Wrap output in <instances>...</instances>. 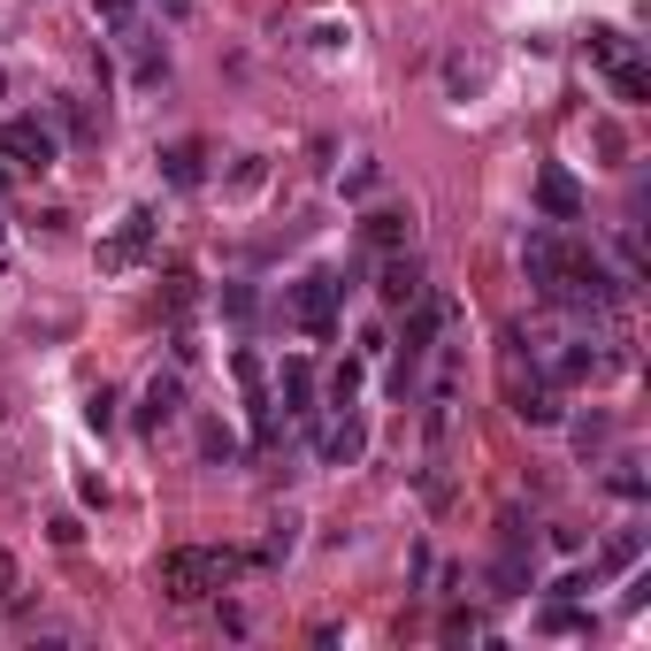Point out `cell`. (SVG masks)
Masks as SVG:
<instances>
[{
    "instance_id": "obj_23",
    "label": "cell",
    "mask_w": 651,
    "mask_h": 651,
    "mask_svg": "<svg viewBox=\"0 0 651 651\" xmlns=\"http://www.w3.org/2000/svg\"><path fill=\"white\" fill-rule=\"evenodd\" d=\"M606 484L621 490V498H644V476H637V460H614V476Z\"/></svg>"
},
{
    "instance_id": "obj_1",
    "label": "cell",
    "mask_w": 651,
    "mask_h": 651,
    "mask_svg": "<svg viewBox=\"0 0 651 651\" xmlns=\"http://www.w3.org/2000/svg\"><path fill=\"white\" fill-rule=\"evenodd\" d=\"M238 567H246V552H230V544H176V552L162 560V590L176 598V606H192V598L223 590Z\"/></svg>"
},
{
    "instance_id": "obj_10",
    "label": "cell",
    "mask_w": 651,
    "mask_h": 651,
    "mask_svg": "<svg viewBox=\"0 0 651 651\" xmlns=\"http://www.w3.org/2000/svg\"><path fill=\"white\" fill-rule=\"evenodd\" d=\"M154 162H162V176L176 184V192H192V184L207 176V147H199V139H176V147H162V154H154Z\"/></svg>"
},
{
    "instance_id": "obj_24",
    "label": "cell",
    "mask_w": 651,
    "mask_h": 651,
    "mask_svg": "<svg viewBox=\"0 0 651 651\" xmlns=\"http://www.w3.org/2000/svg\"><path fill=\"white\" fill-rule=\"evenodd\" d=\"M93 8H100L108 23H139V8H147V0H93Z\"/></svg>"
},
{
    "instance_id": "obj_8",
    "label": "cell",
    "mask_w": 651,
    "mask_h": 651,
    "mask_svg": "<svg viewBox=\"0 0 651 651\" xmlns=\"http://www.w3.org/2000/svg\"><path fill=\"white\" fill-rule=\"evenodd\" d=\"M536 207H544V223H575L583 215V184L567 169H536Z\"/></svg>"
},
{
    "instance_id": "obj_25",
    "label": "cell",
    "mask_w": 651,
    "mask_h": 651,
    "mask_svg": "<svg viewBox=\"0 0 651 651\" xmlns=\"http://www.w3.org/2000/svg\"><path fill=\"white\" fill-rule=\"evenodd\" d=\"M376 176H383L376 162H352V169H345V192H376Z\"/></svg>"
},
{
    "instance_id": "obj_3",
    "label": "cell",
    "mask_w": 651,
    "mask_h": 651,
    "mask_svg": "<svg viewBox=\"0 0 651 651\" xmlns=\"http://www.w3.org/2000/svg\"><path fill=\"white\" fill-rule=\"evenodd\" d=\"M154 238H162L154 207H131V215L116 223V238H100V269H108V276H131V269L154 253Z\"/></svg>"
},
{
    "instance_id": "obj_26",
    "label": "cell",
    "mask_w": 651,
    "mask_h": 651,
    "mask_svg": "<svg viewBox=\"0 0 651 651\" xmlns=\"http://www.w3.org/2000/svg\"><path fill=\"white\" fill-rule=\"evenodd\" d=\"M8 575H15V567H8V552H0V590H8Z\"/></svg>"
},
{
    "instance_id": "obj_13",
    "label": "cell",
    "mask_w": 651,
    "mask_h": 651,
    "mask_svg": "<svg viewBox=\"0 0 651 651\" xmlns=\"http://www.w3.org/2000/svg\"><path fill=\"white\" fill-rule=\"evenodd\" d=\"M284 414H300V422H315V368L292 352L284 360Z\"/></svg>"
},
{
    "instance_id": "obj_12",
    "label": "cell",
    "mask_w": 651,
    "mask_h": 651,
    "mask_svg": "<svg viewBox=\"0 0 651 651\" xmlns=\"http://www.w3.org/2000/svg\"><path fill=\"white\" fill-rule=\"evenodd\" d=\"M513 414H521V422H536V430L567 422V406H560V391H552V383H513Z\"/></svg>"
},
{
    "instance_id": "obj_7",
    "label": "cell",
    "mask_w": 651,
    "mask_h": 651,
    "mask_svg": "<svg viewBox=\"0 0 651 651\" xmlns=\"http://www.w3.org/2000/svg\"><path fill=\"white\" fill-rule=\"evenodd\" d=\"M360 445H368V437H360V422H352L345 406H337L323 430H315V453H323V468H352V460H360Z\"/></svg>"
},
{
    "instance_id": "obj_19",
    "label": "cell",
    "mask_w": 651,
    "mask_h": 651,
    "mask_svg": "<svg viewBox=\"0 0 651 651\" xmlns=\"http://www.w3.org/2000/svg\"><path fill=\"white\" fill-rule=\"evenodd\" d=\"M199 453H207V460H223V468H230V460H238V437H230V430H223V422H207V430H199Z\"/></svg>"
},
{
    "instance_id": "obj_18",
    "label": "cell",
    "mask_w": 651,
    "mask_h": 651,
    "mask_svg": "<svg viewBox=\"0 0 651 651\" xmlns=\"http://www.w3.org/2000/svg\"><path fill=\"white\" fill-rule=\"evenodd\" d=\"M583 629H590V614H575L567 598H560V606H544V637H583Z\"/></svg>"
},
{
    "instance_id": "obj_15",
    "label": "cell",
    "mask_w": 651,
    "mask_h": 651,
    "mask_svg": "<svg viewBox=\"0 0 651 651\" xmlns=\"http://www.w3.org/2000/svg\"><path fill=\"white\" fill-rule=\"evenodd\" d=\"M490 583H498V598H521V590H529V552L498 544V567H490Z\"/></svg>"
},
{
    "instance_id": "obj_2",
    "label": "cell",
    "mask_w": 651,
    "mask_h": 651,
    "mask_svg": "<svg viewBox=\"0 0 651 651\" xmlns=\"http://www.w3.org/2000/svg\"><path fill=\"white\" fill-rule=\"evenodd\" d=\"M337 307H345V276H337V269H315V276L292 284V323L307 329V337H329V329H337Z\"/></svg>"
},
{
    "instance_id": "obj_21",
    "label": "cell",
    "mask_w": 651,
    "mask_h": 651,
    "mask_svg": "<svg viewBox=\"0 0 651 651\" xmlns=\"http://www.w3.org/2000/svg\"><path fill=\"white\" fill-rule=\"evenodd\" d=\"M85 422H93V430H116V391H108V383L85 399Z\"/></svg>"
},
{
    "instance_id": "obj_17",
    "label": "cell",
    "mask_w": 651,
    "mask_h": 651,
    "mask_svg": "<svg viewBox=\"0 0 651 651\" xmlns=\"http://www.w3.org/2000/svg\"><path fill=\"white\" fill-rule=\"evenodd\" d=\"M637 552H644V536L629 529V536H614V544H606V560H598L590 575H621V567H637Z\"/></svg>"
},
{
    "instance_id": "obj_5",
    "label": "cell",
    "mask_w": 651,
    "mask_h": 651,
    "mask_svg": "<svg viewBox=\"0 0 651 651\" xmlns=\"http://www.w3.org/2000/svg\"><path fill=\"white\" fill-rule=\"evenodd\" d=\"M521 269H529V284L552 300L560 276H567V238H560V230H529V238H521Z\"/></svg>"
},
{
    "instance_id": "obj_4",
    "label": "cell",
    "mask_w": 651,
    "mask_h": 651,
    "mask_svg": "<svg viewBox=\"0 0 651 651\" xmlns=\"http://www.w3.org/2000/svg\"><path fill=\"white\" fill-rule=\"evenodd\" d=\"M54 131H39L31 116H15V123H0V176H39V169H54Z\"/></svg>"
},
{
    "instance_id": "obj_11",
    "label": "cell",
    "mask_w": 651,
    "mask_h": 651,
    "mask_svg": "<svg viewBox=\"0 0 651 651\" xmlns=\"http://www.w3.org/2000/svg\"><path fill=\"white\" fill-rule=\"evenodd\" d=\"M360 238H368L376 253H399V246L414 238V215H406V207H376V215L360 223Z\"/></svg>"
},
{
    "instance_id": "obj_9",
    "label": "cell",
    "mask_w": 651,
    "mask_h": 651,
    "mask_svg": "<svg viewBox=\"0 0 651 651\" xmlns=\"http://www.w3.org/2000/svg\"><path fill=\"white\" fill-rule=\"evenodd\" d=\"M176 406H184V376L169 368V376H154V383L139 391V430H169V422H176Z\"/></svg>"
},
{
    "instance_id": "obj_14",
    "label": "cell",
    "mask_w": 651,
    "mask_h": 651,
    "mask_svg": "<svg viewBox=\"0 0 651 651\" xmlns=\"http://www.w3.org/2000/svg\"><path fill=\"white\" fill-rule=\"evenodd\" d=\"M606 77H614V100H651V69H644V54H621V62H606Z\"/></svg>"
},
{
    "instance_id": "obj_16",
    "label": "cell",
    "mask_w": 651,
    "mask_h": 651,
    "mask_svg": "<svg viewBox=\"0 0 651 651\" xmlns=\"http://www.w3.org/2000/svg\"><path fill=\"white\" fill-rule=\"evenodd\" d=\"M621 54H637V39H629V31H614V23H598V31H590V62L606 69V62H621Z\"/></svg>"
},
{
    "instance_id": "obj_22",
    "label": "cell",
    "mask_w": 651,
    "mask_h": 651,
    "mask_svg": "<svg viewBox=\"0 0 651 651\" xmlns=\"http://www.w3.org/2000/svg\"><path fill=\"white\" fill-rule=\"evenodd\" d=\"M292 544H300V521H292V513H284V521H276V529H269V544H261V560H284V552H292Z\"/></svg>"
},
{
    "instance_id": "obj_27",
    "label": "cell",
    "mask_w": 651,
    "mask_h": 651,
    "mask_svg": "<svg viewBox=\"0 0 651 651\" xmlns=\"http://www.w3.org/2000/svg\"><path fill=\"white\" fill-rule=\"evenodd\" d=\"M176 8H192V0H176Z\"/></svg>"
},
{
    "instance_id": "obj_6",
    "label": "cell",
    "mask_w": 651,
    "mask_h": 651,
    "mask_svg": "<svg viewBox=\"0 0 651 651\" xmlns=\"http://www.w3.org/2000/svg\"><path fill=\"white\" fill-rule=\"evenodd\" d=\"M376 292H383V307H406V300H422L430 284H422V261L399 246V253H383V269H376Z\"/></svg>"
},
{
    "instance_id": "obj_20",
    "label": "cell",
    "mask_w": 651,
    "mask_h": 651,
    "mask_svg": "<svg viewBox=\"0 0 651 651\" xmlns=\"http://www.w3.org/2000/svg\"><path fill=\"white\" fill-rule=\"evenodd\" d=\"M445 85H453V93H460V100H468V93H476V85H484V69H476V62H468V54H453V62H445Z\"/></svg>"
}]
</instances>
